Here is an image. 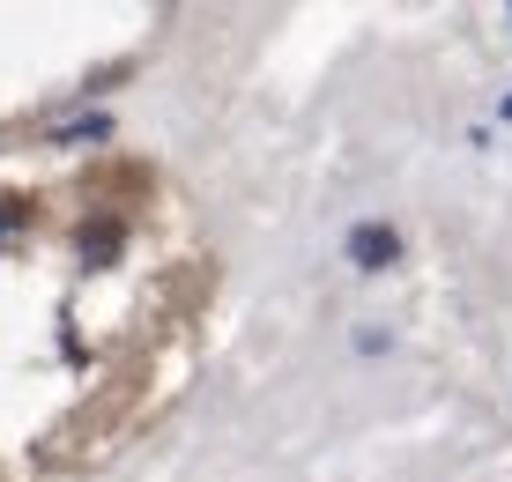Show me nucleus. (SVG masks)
Here are the masks:
<instances>
[{
	"label": "nucleus",
	"instance_id": "obj_1",
	"mask_svg": "<svg viewBox=\"0 0 512 482\" xmlns=\"http://www.w3.org/2000/svg\"><path fill=\"white\" fill-rule=\"evenodd\" d=\"M349 267H364V275L401 267V238H394L386 223H357V230H349Z\"/></svg>",
	"mask_w": 512,
	"mask_h": 482
},
{
	"label": "nucleus",
	"instance_id": "obj_2",
	"mask_svg": "<svg viewBox=\"0 0 512 482\" xmlns=\"http://www.w3.org/2000/svg\"><path fill=\"white\" fill-rule=\"evenodd\" d=\"M82 253H90V260L119 253V230H112V223H90V230H82Z\"/></svg>",
	"mask_w": 512,
	"mask_h": 482
}]
</instances>
